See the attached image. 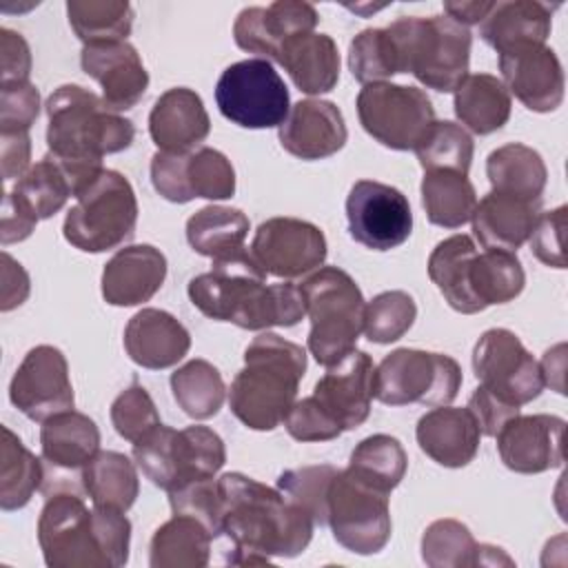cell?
Instances as JSON below:
<instances>
[{
    "mask_svg": "<svg viewBox=\"0 0 568 568\" xmlns=\"http://www.w3.org/2000/svg\"><path fill=\"white\" fill-rule=\"evenodd\" d=\"M111 424L122 439L135 444L162 422L149 390L142 384L133 382L113 399Z\"/></svg>",
    "mask_w": 568,
    "mask_h": 568,
    "instance_id": "f5cc1de1",
    "label": "cell"
},
{
    "mask_svg": "<svg viewBox=\"0 0 568 568\" xmlns=\"http://www.w3.org/2000/svg\"><path fill=\"white\" fill-rule=\"evenodd\" d=\"M490 191L513 195L526 202H541L548 182V169L539 151L521 142L497 146L486 158Z\"/></svg>",
    "mask_w": 568,
    "mask_h": 568,
    "instance_id": "1f68e13d",
    "label": "cell"
},
{
    "mask_svg": "<svg viewBox=\"0 0 568 568\" xmlns=\"http://www.w3.org/2000/svg\"><path fill=\"white\" fill-rule=\"evenodd\" d=\"M304 373L306 351L300 344L260 333L244 348V366L231 382V413L251 430L277 428L297 399Z\"/></svg>",
    "mask_w": 568,
    "mask_h": 568,
    "instance_id": "277c9868",
    "label": "cell"
},
{
    "mask_svg": "<svg viewBox=\"0 0 568 568\" xmlns=\"http://www.w3.org/2000/svg\"><path fill=\"white\" fill-rule=\"evenodd\" d=\"M251 255L266 275L295 280L317 271L328 253L320 226L300 217H268L251 242Z\"/></svg>",
    "mask_w": 568,
    "mask_h": 568,
    "instance_id": "e0dca14e",
    "label": "cell"
},
{
    "mask_svg": "<svg viewBox=\"0 0 568 568\" xmlns=\"http://www.w3.org/2000/svg\"><path fill=\"white\" fill-rule=\"evenodd\" d=\"M184 155L186 153L155 151L151 158V184L164 200L173 204L191 202L184 184Z\"/></svg>",
    "mask_w": 568,
    "mask_h": 568,
    "instance_id": "680465c9",
    "label": "cell"
},
{
    "mask_svg": "<svg viewBox=\"0 0 568 568\" xmlns=\"http://www.w3.org/2000/svg\"><path fill=\"white\" fill-rule=\"evenodd\" d=\"M417 317V304L406 291H384L366 302L362 333L373 344H390L404 337Z\"/></svg>",
    "mask_w": 568,
    "mask_h": 568,
    "instance_id": "816d5d0a",
    "label": "cell"
},
{
    "mask_svg": "<svg viewBox=\"0 0 568 568\" xmlns=\"http://www.w3.org/2000/svg\"><path fill=\"white\" fill-rule=\"evenodd\" d=\"M166 257L151 244L120 248L102 271V297L111 306H138L149 302L164 284Z\"/></svg>",
    "mask_w": 568,
    "mask_h": 568,
    "instance_id": "d4e9b609",
    "label": "cell"
},
{
    "mask_svg": "<svg viewBox=\"0 0 568 568\" xmlns=\"http://www.w3.org/2000/svg\"><path fill=\"white\" fill-rule=\"evenodd\" d=\"M408 468V457L397 437L377 433L364 437L351 453L346 470L359 481L388 493L399 486Z\"/></svg>",
    "mask_w": 568,
    "mask_h": 568,
    "instance_id": "b9f144b4",
    "label": "cell"
},
{
    "mask_svg": "<svg viewBox=\"0 0 568 568\" xmlns=\"http://www.w3.org/2000/svg\"><path fill=\"white\" fill-rule=\"evenodd\" d=\"M171 393L184 415L193 419H209L220 413L226 399L222 373L206 359H189L171 373Z\"/></svg>",
    "mask_w": 568,
    "mask_h": 568,
    "instance_id": "60d3db41",
    "label": "cell"
},
{
    "mask_svg": "<svg viewBox=\"0 0 568 568\" xmlns=\"http://www.w3.org/2000/svg\"><path fill=\"white\" fill-rule=\"evenodd\" d=\"M362 129L382 146L413 151L435 122L426 91L393 82L364 84L355 100Z\"/></svg>",
    "mask_w": 568,
    "mask_h": 568,
    "instance_id": "8fae6325",
    "label": "cell"
},
{
    "mask_svg": "<svg viewBox=\"0 0 568 568\" xmlns=\"http://www.w3.org/2000/svg\"><path fill=\"white\" fill-rule=\"evenodd\" d=\"M217 488L222 499L220 537L229 541V564L264 566L273 557H297L311 544L313 517L282 490L244 473H224Z\"/></svg>",
    "mask_w": 568,
    "mask_h": 568,
    "instance_id": "6da1fadb",
    "label": "cell"
},
{
    "mask_svg": "<svg viewBox=\"0 0 568 568\" xmlns=\"http://www.w3.org/2000/svg\"><path fill=\"white\" fill-rule=\"evenodd\" d=\"M462 379V368L450 355L395 348L375 366V399L386 406H448Z\"/></svg>",
    "mask_w": 568,
    "mask_h": 568,
    "instance_id": "9c48e42d",
    "label": "cell"
},
{
    "mask_svg": "<svg viewBox=\"0 0 568 568\" xmlns=\"http://www.w3.org/2000/svg\"><path fill=\"white\" fill-rule=\"evenodd\" d=\"M339 546L355 555L379 552L393 530L388 493H382L348 470H339L328 490V519Z\"/></svg>",
    "mask_w": 568,
    "mask_h": 568,
    "instance_id": "7c38bea8",
    "label": "cell"
},
{
    "mask_svg": "<svg viewBox=\"0 0 568 568\" xmlns=\"http://www.w3.org/2000/svg\"><path fill=\"white\" fill-rule=\"evenodd\" d=\"M251 222L235 206L209 204L186 220V240L204 257H224L244 251Z\"/></svg>",
    "mask_w": 568,
    "mask_h": 568,
    "instance_id": "8d00e7d4",
    "label": "cell"
},
{
    "mask_svg": "<svg viewBox=\"0 0 568 568\" xmlns=\"http://www.w3.org/2000/svg\"><path fill=\"white\" fill-rule=\"evenodd\" d=\"M282 424L297 442H331L344 433L313 395L295 399Z\"/></svg>",
    "mask_w": 568,
    "mask_h": 568,
    "instance_id": "9f6ffc18",
    "label": "cell"
},
{
    "mask_svg": "<svg viewBox=\"0 0 568 568\" xmlns=\"http://www.w3.org/2000/svg\"><path fill=\"white\" fill-rule=\"evenodd\" d=\"M348 69L362 84L386 82L388 78L402 73L399 58L386 27L364 29L351 40Z\"/></svg>",
    "mask_w": 568,
    "mask_h": 568,
    "instance_id": "c3c4849f",
    "label": "cell"
},
{
    "mask_svg": "<svg viewBox=\"0 0 568 568\" xmlns=\"http://www.w3.org/2000/svg\"><path fill=\"white\" fill-rule=\"evenodd\" d=\"M351 237L371 251H390L404 244L413 231L408 197L384 182L357 180L346 197Z\"/></svg>",
    "mask_w": 568,
    "mask_h": 568,
    "instance_id": "2e32d148",
    "label": "cell"
},
{
    "mask_svg": "<svg viewBox=\"0 0 568 568\" xmlns=\"http://www.w3.org/2000/svg\"><path fill=\"white\" fill-rule=\"evenodd\" d=\"M0 60H2V84L29 80L31 51L22 33L7 27L0 29Z\"/></svg>",
    "mask_w": 568,
    "mask_h": 568,
    "instance_id": "94428289",
    "label": "cell"
},
{
    "mask_svg": "<svg viewBox=\"0 0 568 568\" xmlns=\"http://www.w3.org/2000/svg\"><path fill=\"white\" fill-rule=\"evenodd\" d=\"M40 450L44 462V497L58 490L84 495L82 468L100 450V430L95 422L78 410H64L42 422Z\"/></svg>",
    "mask_w": 568,
    "mask_h": 568,
    "instance_id": "9a60e30c",
    "label": "cell"
},
{
    "mask_svg": "<svg viewBox=\"0 0 568 568\" xmlns=\"http://www.w3.org/2000/svg\"><path fill=\"white\" fill-rule=\"evenodd\" d=\"M453 93L457 120L477 135L495 133L510 118L513 100L497 75L468 73Z\"/></svg>",
    "mask_w": 568,
    "mask_h": 568,
    "instance_id": "d6a6232c",
    "label": "cell"
},
{
    "mask_svg": "<svg viewBox=\"0 0 568 568\" xmlns=\"http://www.w3.org/2000/svg\"><path fill=\"white\" fill-rule=\"evenodd\" d=\"M306 315V304L300 284L277 282L264 284L253 300L242 328L244 331H266L271 326H295Z\"/></svg>",
    "mask_w": 568,
    "mask_h": 568,
    "instance_id": "f907efd6",
    "label": "cell"
},
{
    "mask_svg": "<svg viewBox=\"0 0 568 568\" xmlns=\"http://www.w3.org/2000/svg\"><path fill=\"white\" fill-rule=\"evenodd\" d=\"M266 284V273L248 248L211 260V271L189 282V300L193 306L215 322L242 326L253 300Z\"/></svg>",
    "mask_w": 568,
    "mask_h": 568,
    "instance_id": "5bb4252c",
    "label": "cell"
},
{
    "mask_svg": "<svg viewBox=\"0 0 568 568\" xmlns=\"http://www.w3.org/2000/svg\"><path fill=\"white\" fill-rule=\"evenodd\" d=\"M0 160L2 178L18 180L29 171L31 160V138L29 133H0Z\"/></svg>",
    "mask_w": 568,
    "mask_h": 568,
    "instance_id": "be15d7a7",
    "label": "cell"
},
{
    "mask_svg": "<svg viewBox=\"0 0 568 568\" xmlns=\"http://www.w3.org/2000/svg\"><path fill=\"white\" fill-rule=\"evenodd\" d=\"M501 82L526 109L550 113L564 102V69L546 44H521L499 53Z\"/></svg>",
    "mask_w": 568,
    "mask_h": 568,
    "instance_id": "ffe728a7",
    "label": "cell"
},
{
    "mask_svg": "<svg viewBox=\"0 0 568 568\" xmlns=\"http://www.w3.org/2000/svg\"><path fill=\"white\" fill-rule=\"evenodd\" d=\"M184 184L191 200H229L235 193V169L222 151L200 146L184 158Z\"/></svg>",
    "mask_w": 568,
    "mask_h": 568,
    "instance_id": "7dc6e473",
    "label": "cell"
},
{
    "mask_svg": "<svg viewBox=\"0 0 568 568\" xmlns=\"http://www.w3.org/2000/svg\"><path fill=\"white\" fill-rule=\"evenodd\" d=\"M317 404L339 424L353 430L368 419L375 397V362L366 351L353 348L339 362L326 366V373L313 388Z\"/></svg>",
    "mask_w": 568,
    "mask_h": 568,
    "instance_id": "44dd1931",
    "label": "cell"
},
{
    "mask_svg": "<svg viewBox=\"0 0 568 568\" xmlns=\"http://www.w3.org/2000/svg\"><path fill=\"white\" fill-rule=\"evenodd\" d=\"M80 64L102 87V100L115 113L133 109L149 89V73L142 58L126 40L84 44Z\"/></svg>",
    "mask_w": 568,
    "mask_h": 568,
    "instance_id": "603a6c76",
    "label": "cell"
},
{
    "mask_svg": "<svg viewBox=\"0 0 568 568\" xmlns=\"http://www.w3.org/2000/svg\"><path fill=\"white\" fill-rule=\"evenodd\" d=\"M541 213V202H526L513 195L488 191L473 211V231L484 248L515 253L528 242Z\"/></svg>",
    "mask_w": 568,
    "mask_h": 568,
    "instance_id": "f1b7e54d",
    "label": "cell"
},
{
    "mask_svg": "<svg viewBox=\"0 0 568 568\" xmlns=\"http://www.w3.org/2000/svg\"><path fill=\"white\" fill-rule=\"evenodd\" d=\"M566 422L557 415H515L497 437V453L504 466L521 475H539L564 464Z\"/></svg>",
    "mask_w": 568,
    "mask_h": 568,
    "instance_id": "d6986e66",
    "label": "cell"
},
{
    "mask_svg": "<svg viewBox=\"0 0 568 568\" xmlns=\"http://www.w3.org/2000/svg\"><path fill=\"white\" fill-rule=\"evenodd\" d=\"M38 222L40 220L31 211H27L11 193L4 195V200H2V222H0V240H2L4 246L27 240L33 233Z\"/></svg>",
    "mask_w": 568,
    "mask_h": 568,
    "instance_id": "6125c7cd",
    "label": "cell"
},
{
    "mask_svg": "<svg viewBox=\"0 0 568 568\" xmlns=\"http://www.w3.org/2000/svg\"><path fill=\"white\" fill-rule=\"evenodd\" d=\"M493 2H484V0H473V2H444V13L450 16L453 20H457L464 27L470 24H479L486 13L490 11Z\"/></svg>",
    "mask_w": 568,
    "mask_h": 568,
    "instance_id": "003e7915",
    "label": "cell"
},
{
    "mask_svg": "<svg viewBox=\"0 0 568 568\" xmlns=\"http://www.w3.org/2000/svg\"><path fill=\"white\" fill-rule=\"evenodd\" d=\"M133 7L126 0H69L67 18L84 44L126 40L133 27Z\"/></svg>",
    "mask_w": 568,
    "mask_h": 568,
    "instance_id": "7bdbcfd3",
    "label": "cell"
},
{
    "mask_svg": "<svg viewBox=\"0 0 568 568\" xmlns=\"http://www.w3.org/2000/svg\"><path fill=\"white\" fill-rule=\"evenodd\" d=\"M215 102L220 113L242 129L280 126L291 111L282 75L262 58L229 64L217 78Z\"/></svg>",
    "mask_w": 568,
    "mask_h": 568,
    "instance_id": "30bf717a",
    "label": "cell"
},
{
    "mask_svg": "<svg viewBox=\"0 0 568 568\" xmlns=\"http://www.w3.org/2000/svg\"><path fill=\"white\" fill-rule=\"evenodd\" d=\"M564 344H557L555 348H548L539 362L541 368V377H544V386H552L557 393H566L564 390Z\"/></svg>",
    "mask_w": 568,
    "mask_h": 568,
    "instance_id": "03108f58",
    "label": "cell"
},
{
    "mask_svg": "<svg viewBox=\"0 0 568 568\" xmlns=\"http://www.w3.org/2000/svg\"><path fill=\"white\" fill-rule=\"evenodd\" d=\"M124 453L98 450L93 459L82 468V488L91 504L98 508H113L126 513L140 493V479Z\"/></svg>",
    "mask_w": 568,
    "mask_h": 568,
    "instance_id": "d590c367",
    "label": "cell"
},
{
    "mask_svg": "<svg viewBox=\"0 0 568 568\" xmlns=\"http://www.w3.org/2000/svg\"><path fill=\"white\" fill-rule=\"evenodd\" d=\"M419 191L430 224L459 229L470 222L477 206V193L468 175L455 171H424Z\"/></svg>",
    "mask_w": 568,
    "mask_h": 568,
    "instance_id": "f35d334b",
    "label": "cell"
},
{
    "mask_svg": "<svg viewBox=\"0 0 568 568\" xmlns=\"http://www.w3.org/2000/svg\"><path fill=\"white\" fill-rule=\"evenodd\" d=\"M311 333L308 353L331 366L351 353L364 328L366 300L357 282L339 266H320L300 282Z\"/></svg>",
    "mask_w": 568,
    "mask_h": 568,
    "instance_id": "8992f818",
    "label": "cell"
},
{
    "mask_svg": "<svg viewBox=\"0 0 568 568\" xmlns=\"http://www.w3.org/2000/svg\"><path fill=\"white\" fill-rule=\"evenodd\" d=\"M11 404L31 422H44L75 404L69 364L60 348L51 344L33 346L9 384Z\"/></svg>",
    "mask_w": 568,
    "mask_h": 568,
    "instance_id": "ac0fdd59",
    "label": "cell"
},
{
    "mask_svg": "<svg viewBox=\"0 0 568 568\" xmlns=\"http://www.w3.org/2000/svg\"><path fill=\"white\" fill-rule=\"evenodd\" d=\"M47 146L78 197L102 171V158L133 144L135 126L80 84H62L47 98Z\"/></svg>",
    "mask_w": 568,
    "mask_h": 568,
    "instance_id": "7a4b0ae2",
    "label": "cell"
},
{
    "mask_svg": "<svg viewBox=\"0 0 568 568\" xmlns=\"http://www.w3.org/2000/svg\"><path fill=\"white\" fill-rule=\"evenodd\" d=\"M9 193L38 220L55 215L73 195L64 171L49 153L31 164L29 171L16 180Z\"/></svg>",
    "mask_w": 568,
    "mask_h": 568,
    "instance_id": "ee69618b",
    "label": "cell"
},
{
    "mask_svg": "<svg viewBox=\"0 0 568 568\" xmlns=\"http://www.w3.org/2000/svg\"><path fill=\"white\" fill-rule=\"evenodd\" d=\"M211 131V120L200 93L189 87L164 91L149 113V135L158 151L189 153L200 149Z\"/></svg>",
    "mask_w": 568,
    "mask_h": 568,
    "instance_id": "484cf974",
    "label": "cell"
},
{
    "mask_svg": "<svg viewBox=\"0 0 568 568\" xmlns=\"http://www.w3.org/2000/svg\"><path fill=\"white\" fill-rule=\"evenodd\" d=\"M124 351L129 359L149 371L175 366L191 348L184 324L162 308H142L124 326Z\"/></svg>",
    "mask_w": 568,
    "mask_h": 568,
    "instance_id": "4316f807",
    "label": "cell"
},
{
    "mask_svg": "<svg viewBox=\"0 0 568 568\" xmlns=\"http://www.w3.org/2000/svg\"><path fill=\"white\" fill-rule=\"evenodd\" d=\"M468 286L477 306L486 311L493 304H506L519 297L526 286V273L517 253L484 248L470 262Z\"/></svg>",
    "mask_w": 568,
    "mask_h": 568,
    "instance_id": "74e56055",
    "label": "cell"
},
{
    "mask_svg": "<svg viewBox=\"0 0 568 568\" xmlns=\"http://www.w3.org/2000/svg\"><path fill=\"white\" fill-rule=\"evenodd\" d=\"M481 544L475 541L466 524L457 519H437L422 535V559L430 568H470L479 566Z\"/></svg>",
    "mask_w": 568,
    "mask_h": 568,
    "instance_id": "bcb514c9",
    "label": "cell"
},
{
    "mask_svg": "<svg viewBox=\"0 0 568 568\" xmlns=\"http://www.w3.org/2000/svg\"><path fill=\"white\" fill-rule=\"evenodd\" d=\"M133 462L153 486L169 493L193 479L215 477L226 462V448L209 426L175 430L160 424L133 444Z\"/></svg>",
    "mask_w": 568,
    "mask_h": 568,
    "instance_id": "52a82bcc",
    "label": "cell"
},
{
    "mask_svg": "<svg viewBox=\"0 0 568 568\" xmlns=\"http://www.w3.org/2000/svg\"><path fill=\"white\" fill-rule=\"evenodd\" d=\"M38 544L49 568H120L129 561L131 521L113 508H89L82 493L47 495Z\"/></svg>",
    "mask_w": 568,
    "mask_h": 568,
    "instance_id": "3957f363",
    "label": "cell"
},
{
    "mask_svg": "<svg viewBox=\"0 0 568 568\" xmlns=\"http://www.w3.org/2000/svg\"><path fill=\"white\" fill-rule=\"evenodd\" d=\"M386 31L402 73H413L426 89L450 93L468 75L473 36L450 16H402Z\"/></svg>",
    "mask_w": 568,
    "mask_h": 568,
    "instance_id": "5b68a950",
    "label": "cell"
},
{
    "mask_svg": "<svg viewBox=\"0 0 568 568\" xmlns=\"http://www.w3.org/2000/svg\"><path fill=\"white\" fill-rule=\"evenodd\" d=\"M473 371L479 386L521 408L544 390L539 362L508 328H488L473 348Z\"/></svg>",
    "mask_w": 568,
    "mask_h": 568,
    "instance_id": "4fadbf2b",
    "label": "cell"
},
{
    "mask_svg": "<svg viewBox=\"0 0 568 568\" xmlns=\"http://www.w3.org/2000/svg\"><path fill=\"white\" fill-rule=\"evenodd\" d=\"M280 144L300 160H324L344 149L348 131L342 111L328 100L306 98L291 106L277 126Z\"/></svg>",
    "mask_w": 568,
    "mask_h": 568,
    "instance_id": "cb8c5ba5",
    "label": "cell"
},
{
    "mask_svg": "<svg viewBox=\"0 0 568 568\" xmlns=\"http://www.w3.org/2000/svg\"><path fill=\"white\" fill-rule=\"evenodd\" d=\"M566 213L568 209L561 204L552 211L539 213L532 231H530V251L532 255L552 268H566V251H564V240H566Z\"/></svg>",
    "mask_w": 568,
    "mask_h": 568,
    "instance_id": "6f0895ef",
    "label": "cell"
},
{
    "mask_svg": "<svg viewBox=\"0 0 568 568\" xmlns=\"http://www.w3.org/2000/svg\"><path fill=\"white\" fill-rule=\"evenodd\" d=\"M415 437L435 464L444 468L468 466L479 450V426L468 408L435 406L415 426Z\"/></svg>",
    "mask_w": 568,
    "mask_h": 568,
    "instance_id": "83f0119b",
    "label": "cell"
},
{
    "mask_svg": "<svg viewBox=\"0 0 568 568\" xmlns=\"http://www.w3.org/2000/svg\"><path fill=\"white\" fill-rule=\"evenodd\" d=\"M339 470L331 464L288 468L277 477L282 490L295 506L306 510L315 526H326L328 519V490Z\"/></svg>",
    "mask_w": 568,
    "mask_h": 568,
    "instance_id": "681fc988",
    "label": "cell"
},
{
    "mask_svg": "<svg viewBox=\"0 0 568 568\" xmlns=\"http://www.w3.org/2000/svg\"><path fill=\"white\" fill-rule=\"evenodd\" d=\"M138 200L131 182L104 169L69 209L62 233L64 240L84 253H104L122 246L135 233Z\"/></svg>",
    "mask_w": 568,
    "mask_h": 568,
    "instance_id": "ba28073f",
    "label": "cell"
},
{
    "mask_svg": "<svg viewBox=\"0 0 568 568\" xmlns=\"http://www.w3.org/2000/svg\"><path fill=\"white\" fill-rule=\"evenodd\" d=\"M40 113V91L29 80L0 84V133H29Z\"/></svg>",
    "mask_w": 568,
    "mask_h": 568,
    "instance_id": "11a10c76",
    "label": "cell"
},
{
    "mask_svg": "<svg viewBox=\"0 0 568 568\" xmlns=\"http://www.w3.org/2000/svg\"><path fill=\"white\" fill-rule=\"evenodd\" d=\"M413 151L424 171H455L468 175L475 144L462 124L435 120Z\"/></svg>",
    "mask_w": 568,
    "mask_h": 568,
    "instance_id": "f6af8a7d",
    "label": "cell"
},
{
    "mask_svg": "<svg viewBox=\"0 0 568 568\" xmlns=\"http://www.w3.org/2000/svg\"><path fill=\"white\" fill-rule=\"evenodd\" d=\"M466 408L470 410V415L475 417L477 426H479V433L486 435V437H495L501 426L513 419L515 415H519V408L499 399L497 395H493L488 388L484 386H477L475 393L470 395Z\"/></svg>",
    "mask_w": 568,
    "mask_h": 568,
    "instance_id": "91938a15",
    "label": "cell"
},
{
    "mask_svg": "<svg viewBox=\"0 0 568 568\" xmlns=\"http://www.w3.org/2000/svg\"><path fill=\"white\" fill-rule=\"evenodd\" d=\"M29 297V275L20 262H16L7 251H2V304L7 313L20 306Z\"/></svg>",
    "mask_w": 568,
    "mask_h": 568,
    "instance_id": "e7e4bbea",
    "label": "cell"
},
{
    "mask_svg": "<svg viewBox=\"0 0 568 568\" xmlns=\"http://www.w3.org/2000/svg\"><path fill=\"white\" fill-rule=\"evenodd\" d=\"M475 255L477 246L466 233H457L437 242L428 255L430 282L444 295L448 306L462 315L481 313L468 286V268Z\"/></svg>",
    "mask_w": 568,
    "mask_h": 568,
    "instance_id": "836d02e7",
    "label": "cell"
},
{
    "mask_svg": "<svg viewBox=\"0 0 568 568\" xmlns=\"http://www.w3.org/2000/svg\"><path fill=\"white\" fill-rule=\"evenodd\" d=\"M209 528L189 515H173L151 537V568H204L211 559Z\"/></svg>",
    "mask_w": 568,
    "mask_h": 568,
    "instance_id": "e575fe53",
    "label": "cell"
},
{
    "mask_svg": "<svg viewBox=\"0 0 568 568\" xmlns=\"http://www.w3.org/2000/svg\"><path fill=\"white\" fill-rule=\"evenodd\" d=\"M293 84L306 95H322L339 80V51L328 33H302L291 38L277 58Z\"/></svg>",
    "mask_w": 568,
    "mask_h": 568,
    "instance_id": "4dcf8cb0",
    "label": "cell"
},
{
    "mask_svg": "<svg viewBox=\"0 0 568 568\" xmlns=\"http://www.w3.org/2000/svg\"><path fill=\"white\" fill-rule=\"evenodd\" d=\"M317 11L302 0H277L268 7H246L233 24L235 44L262 60L277 62L282 47L317 27Z\"/></svg>",
    "mask_w": 568,
    "mask_h": 568,
    "instance_id": "7402d4cb",
    "label": "cell"
},
{
    "mask_svg": "<svg viewBox=\"0 0 568 568\" xmlns=\"http://www.w3.org/2000/svg\"><path fill=\"white\" fill-rule=\"evenodd\" d=\"M169 504L173 515H189L202 521L213 537H220L222 528V499L217 479H193L180 488L169 490Z\"/></svg>",
    "mask_w": 568,
    "mask_h": 568,
    "instance_id": "db71d44e",
    "label": "cell"
},
{
    "mask_svg": "<svg viewBox=\"0 0 568 568\" xmlns=\"http://www.w3.org/2000/svg\"><path fill=\"white\" fill-rule=\"evenodd\" d=\"M0 430V508L18 510L42 488L44 462L38 459L9 426Z\"/></svg>",
    "mask_w": 568,
    "mask_h": 568,
    "instance_id": "ab89813d",
    "label": "cell"
},
{
    "mask_svg": "<svg viewBox=\"0 0 568 568\" xmlns=\"http://www.w3.org/2000/svg\"><path fill=\"white\" fill-rule=\"evenodd\" d=\"M557 4L539 0H499L493 2L486 18L477 24L479 36L497 53L521 44H546L552 29V9Z\"/></svg>",
    "mask_w": 568,
    "mask_h": 568,
    "instance_id": "f546056e",
    "label": "cell"
}]
</instances>
